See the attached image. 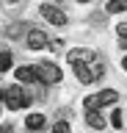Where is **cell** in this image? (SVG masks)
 Instances as JSON below:
<instances>
[{
    "label": "cell",
    "instance_id": "7",
    "mask_svg": "<svg viewBox=\"0 0 127 133\" xmlns=\"http://www.w3.org/2000/svg\"><path fill=\"white\" fill-rule=\"evenodd\" d=\"M17 81L19 83H42L36 66H19V69H17Z\"/></svg>",
    "mask_w": 127,
    "mask_h": 133
},
{
    "label": "cell",
    "instance_id": "8",
    "mask_svg": "<svg viewBox=\"0 0 127 133\" xmlns=\"http://www.w3.org/2000/svg\"><path fill=\"white\" fill-rule=\"evenodd\" d=\"M86 122L91 125L94 130H102V128H105V119H102L100 111H86Z\"/></svg>",
    "mask_w": 127,
    "mask_h": 133
},
{
    "label": "cell",
    "instance_id": "12",
    "mask_svg": "<svg viewBox=\"0 0 127 133\" xmlns=\"http://www.w3.org/2000/svg\"><path fill=\"white\" fill-rule=\"evenodd\" d=\"M97 108H102L100 94H91V97H86V111H97Z\"/></svg>",
    "mask_w": 127,
    "mask_h": 133
},
{
    "label": "cell",
    "instance_id": "3",
    "mask_svg": "<svg viewBox=\"0 0 127 133\" xmlns=\"http://www.w3.org/2000/svg\"><path fill=\"white\" fill-rule=\"evenodd\" d=\"M36 72H39V81L42 83H58L64 78L58 64H53V61H42V64H36Z\"/></svg>",
    "mask_w": 127,
    "mask_h": 133
},
{
    "label": "cell",
    "instance_id": "10",
    "mask_svg": "<svg viewBox=\"0 0 127 133\" xmlns=\"http://www.w3.org/2000/svg\"><path fill=\"white\" fill-rule=\"evenodd\" d=\"M116 100H119V94H116L113 89H105V91H100V103H102V105H110V103H116Z\"/></svg>",
    "mask_w": 127,
    "mask_h": 133
},
{
    "label": "cell",
    "instance_id": "13",
    "mask_svg": "<svg viewBox=\"0 0 127 133\" xmlns=\"http://www.w3.org/2000/svg\"><path fill=\"white\" fill-rule=\"evenodd\" d=\"M0 69H3V72H9V69H11V53H9V50H3V58H0Z\"/></svg>",
    "mask_w": 127,
    "mask_h": 133
},
{
    "label": "cell",
    "instance_id": "17",
    "mask_svg": "<svg viewBox=\"0 0 127 133\" xmlns=\"http://www.w3.org/2000/svg\"><path fill=\"white\" fill-rule=\"evenodd\" d=\"M119 47H122V50H127V39H119Z\"/></svg>",
    "mask_w": 127,
    "mask_h": 133
},
{
    "label": "cell",
    "instance_id": "4",
    "mask_svg": "<svg viewBox=\"0 0 127 133\" xmlns=\"http://www.w3.org/2000/svg\"><path fill=\"white\" fill-rule=\"evenodd\" d=\"M66 61H69L72 66H80V64H97V56H94L91 50L77 47V50H69V53H66Z\"/></svg>",
    "mask_w": 127,
    "mask_h": 133
},
{
    "label": "cell",
    "instance_id": "18",
    "mask_svg": "<svg viewBox=\"0 0 127 133\" xmlns=\"http://www.w3.org/2000/svg\"><path fill=\"white\" fill-rule=\"evenodd\" d=\"M122 66H124V69H127V58H124V61H122Z\"/></svg>",
    "mask_w": 127,
    "mask_h": 133
},
{
    "label": "cell",
    "instance_id": "5",
    "mask_svg": "<svg viewBox=\"0 0 127 133\" xmlns=\"http://www.w3.org/2000/svg\"><path fill=\"white\" fill-rule=\"evenodd\" d=\"M42 17L47 19V22H53V25H66V14L61 11L58 6H53V3H42Z\"/></svg>",
    "mask_w": 127,
    "mask_h": 133
},
{
    "label": "cell",
    "instance_id": "9",
    "mask_svg": "<svg viewBox=\"0 0 127 133\" xmlns=\"http://www.w3.org/2000/svg\"><path fill=\"white\" fill-rule=\"evenodd\" d=\"M25 125H28V130H42L44 128V114H31L25 119Z\"/></svg>",
    "mask_w": 127,
    "mask_h": 133
},
{
    "label": "cell",
    "instance_id": "6",
    "mask_svg": "<svg viewBox=\"0 0 127 133\" xmlns=\"http://www.w3.org/2000/svg\"><path fill=\"white\" fill-rule=\"evenodd\" d=\"M47 33L44 31H39V28H31V31H28V39H25V44L31 50H42V47H47Z\"/></svg>",
    "mask_w": 127,
    "mask_h": 133
},
{
    "label": "cell",
    "instance_id": "16",
    "mask_svg": "<svg viewBox=\"0 0 127 133\" xmlns=\"http://www.w3.org/2000/svg\"><path fill=\"white\" fill-rule=\"evenodd\" d=\"M116 31H119V36H122V39H127V22H122Z\"/></svg>",
    "mask_w": 127,
    "mask_h": 133
},
{
    "label": "cell",
    "instance_id": "14",
    "mask_svg": "<svg viewBox=\"0 0 127 133\" xmlns=\"http://www.w3.org/2000/svg\"><path fill=\"white\" fill-rule=\"evenodd\" d=\"M110 125L113 128H122V111H113L110 114Z\"/></svg>",
    "mask_w": 127,
    "mask_h": 133
},
{
    "label": "cell",
    "instance_id": "1",
    "mask_svg": "<svg viewBox=\"0 0 127 133\" xmlns=\"http://www.w3.org/2000/svg\"><path fill=\"white\" fill-rule=\"evenodd\" d=\"M3 103H6V108H11V111H19V108L31 105V94L22 91L19 86H6V89H3Z\"/></svg>",
    "mask_w": 127,
    "mask_h": 133
},
{
    "label": "cell",
    "instance_id": "11",
    "mask_svg": "<svg viewBox=\"0 0 127 133\" xmlns=\"http://www.w3.org/2000/svg\"><path fill=\"white\" fill-rule=\"evenodd\" d=\"M108 14H119V11H127V0H116V3H108L105 6Z\"/></svg>",
    "mask_w": 127,
    "mask_h": 133
},
{
    "label": "cell",
    "instance_id": "2",
    "mask_svg": "<svg viewBox=\"0 0 127 133\" xmlns=\"http://www.w3.org/2000/svg\"><path fill=\"white\" fill-rule=\"evenodd\" d=\"M75 75H77V81L80 83H97L105 75V66L97 61V64H80V66H75Z\"/></svg>",
    "mask_w": 127,
    "mask_h": 133
},
{
    "label": "cell",
    "instance_id": "15",
    "mask_svg": "<svg viewBox=\"0 0 127 133\" xmlns=\"http://www.w3.org/2000/svg\"><path fill=\"white\" fill-rule=\"evenodd\" d=\"M53 133H69V122H58L53 128Z\"/></svg>",
    "mask_w": 127,
    "mask_h": 133
}]
</instances>
